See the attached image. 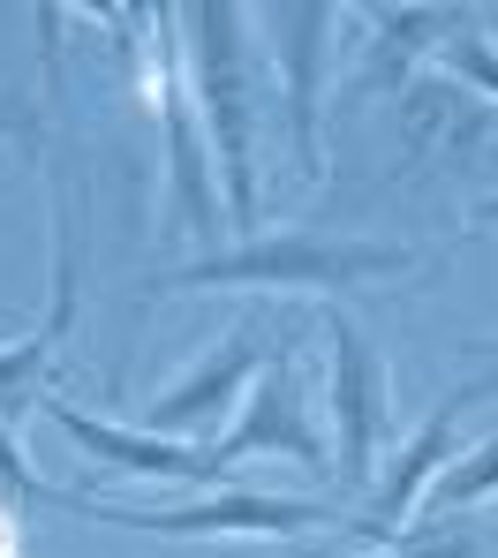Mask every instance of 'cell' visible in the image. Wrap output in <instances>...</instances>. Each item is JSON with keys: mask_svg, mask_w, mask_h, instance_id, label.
<instances>
[{"mask_svg": "<svg viewBox=\"0 0 498 558\" xmlns=\"http://www.w3.org/2000/svg\"><path fill=\"white\" fill-rule=\"evenodd\" d=\"M174 38H182V84L197 106L204 151H211V182L227 204V234L250 242L257 234V211H265V61H257V23L250 8L234 0H197V8H174Z\"/></svg>", "mask_w": 498, "mask_h": 558, "instance_id": "1", "label": "cell"}, {"mask_svg": "<svg viewBox=\"0 0 498 558\" xmlns=\"http://www.w3.org/2000/svg\"><path fill=\"white\" fill-rule=\"evenodd\" d=\"M430 265V250L415 242H378V234H317V227H295V234H250V242H227L211 257H190V265H167L144 294H363V287H386V279H408Z\"/></svg>", "mask_w": 498, "mask_h": 558, "instance_id": "2", "label": "cell"}, {"mask_svg": "<svg viewBox=\"0 0 498 558\" xmlns=\"http://www.w3.org/2000/svg\"><path fill=\"white\" fill-rule=\"evenodd\" d=\"M129 31L136 38H113L136 69V84L159 113V144H167V234L190 242L197 257L227 250V204L211 182V151H204L197 106L182 84V38H174V8H129Z\"/></svg>", "mask_w": 498, "mask_h": 558, "instance_id": "3", "label": "cell"}, {"mask_svg": "<svg viewBox=\"0 0 498 558\" xmlns=\"http://www.w3.org/2000/svg\"><path fill=\"white\" fill-rule=\"evenodd\" d=\"M265 31V61H272V129H280V151H288V174L302 189H325L332 174V53H340V8L325 0H288V8H265L250 15Z\"/></svg>", "mask_w": 498, "mask_h": 558, "instance_id": "4", "label": "cell"}, {"mask_svg": "<svg viewBox=\"0 0 498 558\" xmlns=\"http://www.w3.org/2000/svg\"><path fill=\"white\" fill-rule=\"evenodd\" d=\"M69 521H106L129 536H167V544H302L309 529H340V498H272V490H204L190 506H121L69 490Z\"/></svg>", "mask_w": 498, "mask_h": 558, "instance_id": "5", "label": "cell"}, {"mask_svg": "<svg viewBox=\"0 0 498 558\" xmlns=\"http://www.w3.org/2000/svg\"><path fill=\"white\" fill-rule=\"evenodd\" d=\"M317 325V340H325V408H332V498H363L371 490V475L386 461V430H393V371H386V355L371 348V332L332 302V310H317L309 317Z\"/></svg>", "mask_w": 498, "mask_h": 558, "instance_id": "6", "label": "cell"}, {"mask_svg": "<svg viewBox=\"0 0 498 558\" xmlns=\"http://www.w3.org/2000/svg\"><path fill=\"white\" fill-rule=\"evenodd\" d=\"M309 325L288 317L280 325V348L265 355L257 385L242 392V415L227 438H211L204 453L234 475V461H257V453H280L295 461L302 475H332V453H325V430H317V400H309Z\"/></svg>", "mask_w": 498, "mask_h": 558, "instance_id": "7", "label": "cell"}, {"mask_svg": "<svg viewBox=\"0 0 498 558\" xmlns=\"http://www.w3.org/2000/svg\"><path fill=\"white\" fill-rule=\"evenodd\" d=\"M272 348H280V325H272V310H265V302H250V310L219 332V348H204V355L174 377L159 400H144V423H136V430L174 438V446L219 438V423L242 408V392L257 385V371H265V355H272Z\"/></svg>", "mask_w": 498, "mask_h": 558, "instance_id": "8", "label": "cell"}, {"mask_svg": "<svg viewBox=\"0 0 498 558\" xmlns=\"http://www.w3.org/2000/svg\"><path fill=\"white\" fill-rule=\"evenodd\" d=\"M393 136L423 174L498 182V106H484L476 92H461V84L438 76V69H423V76L393 98Z\"/></svg>", "mask_w": 498, "mask_h": 558, "instance_id": "9", "label": "cell"}, {"mask_svg": "<svg viewBox=\"0 0 498 558\" xmlns=\"http://www.w3.org/2000/svg\"><path fill=\"white\" fill-rule=\"evenodd\" d=\"M453 453H461V408L438 392V400H430V415L415 423V438L400 446L393 461H378L371 490L340 513V544H348V551H386L400 529L415 521L423 490L446 475V461H453Z\"/></svg>", "mask_w": 498, "mask_h": 558, "instance_id": "10", "label": "cell"}, {"mask_svg": "<svg viewBox=\"0 0 498 558\" xmlns=\"http://www.w3.org/2000/svg\"><path fill=\"white\" fill-rule=\"evenodd\" d=\"M38 423H53L84 468H99V475H129V483H174V490H227V468L211 461L204 446H174V438H151V430H136V423H106V415H84V408H69V400H38L31 408Z\"/></svg>", "mask_w": 498, "mask_h": 558, "instance_id": "11", "label": "cell"}, {"mask_svg": "<svg viewBox=\"0 0 498 558\" xmlns=\"http://www.w3.org/2000/svg\"><path fill=\"white\" fill-rule=\"evenodd\" d=\"M348 23H363L371 38H363V53H355V69H348V84L332 92V113L348 121V113H363V106H378V98H400L430 61H438V46L453 38V23H461V8H355Z\"/></svg>", "mask_w": 498, "mask_h": 558, "instance_id": "12", "label": "cell"}, {"mask_svg": "<svg viewBox=\"0 0 498 558\" xmlns=\"http://www.w3.org/2000/svg\"><path fill=\"white\" fill-rule=\"evenodd\" d=\"M430 69L453 76L461 92H476L484 106H498V38H491V23H484V8H461V23H453V38L438 46Z\"/></svg>", "mask_w": 498, "mask_h": 558, "instance_id": "13", "label": "cell"}, {"mask_svg": "<svg viewBox=\"0 0 498 558\" xmlns=\"http://www.w3.org/2000/svg\"><path fill=\"white\" fill-rule=\"evenodd\" d=\"M491 490H498V430L484 446H469V453L446 461V475L430 483V506H438V513H476Z\"/></svg>", "mask_w": 498, "mask_h": 558, "instance_id": "14", "label": "cell"}, {"mask_svg": "<svg viewBox=\"0 0 498 558\" xmlns=\"http://www.w3.org/2000/svg\"><path fill=\"white\" fill-rule=\"evenodd\" d=\"M0 513H69V483H46L23 461L15 430H0Z\"/></svg>", "mask_w": 498, "mask_h": 558, "instance_id": "15", "label": "cell"}, {"mask_svg": "<svg viewBox=\"0 0 498 558\" xmlns=\"http://www.w3.org/2000/svg\"><path fill=\"white\" fill-rule=\"evenodd\" d=\"M446 400L469 415V408H484V400H498V332H484V340H461V377L446 385Z\"/></svg>", "mask_w": 498, "mask_h": 558, "instance_id": "16", "label": "cell"}, {"mask_svg": "<svg viewBox=\"0 0 498 558\" xmlns=\"http://www.w3.org/2000/svg\"><path fill=\"white\" fill-rule=\"evenodd\" d=\"M0 136H8V144H23V151H31V167H38V151H46V113H38V98L0 92Z\"/></svg>", "mask_w": 498, "mask_h": 558, "instance_id": "17", "label": "cell"}, {"mask_svg": "<svg viewBox=\"0 0 498 558\" xmlns=\"http://www.w3.org/2000/svg\"><path fill=\"white\" fill-rule=\"evenodd\" d=\"M476 219H484V227H498V196H476Z\"/></svg>", "mask_w": 498, "mask_h": 558, "instance_id": "18", "label": "cell"}]
</instances>
